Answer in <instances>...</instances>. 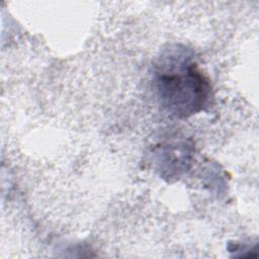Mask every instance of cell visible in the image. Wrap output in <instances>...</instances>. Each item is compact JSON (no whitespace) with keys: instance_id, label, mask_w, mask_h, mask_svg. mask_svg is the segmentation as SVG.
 <instances>
[{"instance_id":"1","label":"cell","mask_w":259,"mask_h":259,"mask_svg":"<svg viewBox=\"0 0 259 259\" xmlns=\"http://www.w3.org/2000/svg\"><path fill=\"white\" fill-rule=\"evenodd\" d=\"M158 91L168 112L183 117L202 109L210 86L194 63L182 59L159 74Z\"/></svg>"}]
</instances>
